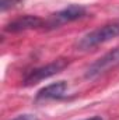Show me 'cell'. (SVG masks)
Instances as JSON below:
<instances>
[{
	"instance_id": "cell-2",
	"label": "cell",
	"mask_w": 119,
	"mask_h": 120,
	"mask_svg": "<svg viewBox=\"0 0 119 120\" xmlns=\"http://www.w3.org/2000/svg\"><path fill=\"white\" fill-rule=\"evenodd\" d=\"M87 15V10L83 6L79 4H70L64 8H62L59 11L51 14L45 21H44V28L45 30H56L60 28L64 24L81 20Z\"/></svg>"
},
{
	"instance_id": "cell-3",
	"label": "cell",
	"mask_w": 119,
	"mask_h": 120,
	"mask_svg": "<svg viewBox=\"0 0 119 120\" xmlns=\"http://www.w3.org/2000/svg\"><path fill=\"white\" fill-rule=\"evenodd\" d=\"M70 64V61L67 59H56L45 66H41V67H36V68H32L31 71H28L23 80V85L25 87H31V85H35L44 80H48L56 74H59L60 71H63L67 66Z\"/></svg>"
},
{
	"instance_id": "cell-5",
	"label": "cell",
	"mask_w": 119,
	"mask_h": 120,
	"mask_svg": "<svg viewBox=\"0 0 119 120\" xmlns=\"http://www.w3.org/2000/svg\"><path fill=\"white\" fill-rule=\"evenodd\" d=\"M44 21L41 17L38 15H21L18 18L11 20L8 24L4 25V31L10 32V34H18V32H24V31L30 30H38V28H44Z\"/></svg>"
},
{
	"instance_id": "cell-8",
	"label": "cell",
	"mask_w": 119,
	"mask_h": 120,
	"mask_svg": "<svg viewBox=\"0 0 119 120\" xmlns=\"http://www.w3.org/2000/svg\"><path fill=\"white\" fill-rule=\"evenodd\" d=\"M11 120H39L36 116H34V115H28V113H25V115H20V116H17V117H14V119Z\"/></svg>"
},
{
	"instance_id": "cell-6",
	"label": "cell",
	"mask_w": 119,
	"mask_h": 120,
	"mask_svg": "<svg viewBox=\"0 0 119 120\" xmlns=\"http://www.w3.org/2000/svg\"><path fill=\"white\" fill-rule=\"evenodd\" d=\"M69 88L66 81H58L49 84L36 92L35 102H48V101H59L66 96V91Z\"/></svg>"
},
{
	"instance_id": "cell-4",
	"label": "cell",
	"mask_w": 119,
	"mask_h": 120,
	"mask_svg": "<svg viewBox=\"0 0 119 120\" xmlns=\"http://www.w3.org/2000/svg\"><path fill=\"white\" fill-rule=\"evenodd\" d=\"M116 66H119V46L112 49L111 52L105 53L104 56L97 59L94 63H91L84 73V77L87 80H92V78L104 74L105 71H108Z\"/></svg>"
},
{
	"instance_id": "cell-1",
	"label": "cell",
	"mask_w": 119,
	"mask_h": 120,
	"mask_svg": "<svg viewBox=\"0 0 119 120\" xmlns=\"http://www.w3.org/2000/svg\"><path fill=\"white\" fill-rule=\"evenodd\" d=\"M119 36V21H112V22H108L97 30H92L87 32L86 35H83L76 43H74V48L77 50H90L95 46H99L114 38H118Z\"/></svg>"
},
{
	"instance_id": "cell-7",
	"label": "cell",
	"mask_w": 119,
	"mask_h": 120,
	"mask_svg": "<svg viewBox=\"0 0 119 120\" xmlns=\"http://www.w3.org/2000/svg\"><path fill=\"white\" fill-rule=\"evenodd\" d=\"M24 0H0V10H1V13H4V11H7V10H10V8H14V7H17L18 4H21Z\"/></svg>"
},
{
	"instance_id": "cell-9",
	"label": "cell",
	"mask_w": 119,
	"mask_h": 120,
	"mask_svg": "<svg viewBox=\"0 0 119 120\" xmlns=\"http://www.w3.org/2000/svg\"><path fill=\"white\" fill-rule=\"evenodd\" d=\"M84 120H104L101 116H92V117H88V119H84Z\"/></svg>"
}]
</instances>
